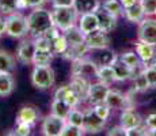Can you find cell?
Segmentation results:
<instances>
[{"label":"cell","instance_id":"obj_1","mask_svg":"<svg viewBox=\"0 0 156 136\" xmlns=\"http://www.w3.org/2000/svg\"><path fill=\"white\" fill-rule=\"evenodd\" d=\"M26 20H27L29 34H31L33 37L42 35L52 26H55L52 11L45 10L42 7L33 8L31 13L26 17Z\"/></svg>","mask_w":156,"mask_h":136},{"label":"cell","instance_id":"obj_18","mask_svg":"<svg viewBox=\"0 0 156 136\" xmlns=\"http://www.w3.org/2000/svg\"><path fill=\"white\" fill-rule=\"evenodd\" d=\"M136 53L139 54L144 64H149L156 57V46L147 42H139L136 44Z\"/></svg>","mask_w":156,"mask_h":136},{"label":"cell","instance_id":"obj_12","mask_svg":"<svg viewBox=\"0 0 156 136\" xmlns=\"http://www.w3.org/2000/svg\"><path fill=\"white\" fill-rule=\"evenodd\" d=\"M143 121L144 120L141 119V116L134 109H124L121 112V116H119V125L125 131L143 125Z\"/></svg>","mask_w":156,"mask_h":136},{"label":"cell","instance_id":"obj_31","mask_svg":"<svg viewBox=\"0 0 156 136\" xmlns=\"http://www.w3.org/2000/svg\"><path fill=\"white\" fill-rule=\"evenodd\" d=\"M102 7L105 8V10H107L109 13L114 14L115 17H122L124 15V6L121 4V2L119 0H105L103 3H102Z\"/></svg>","mask_w":156,"mask_h":136},{"label":"cell","instance_id":"obj_51","mask_svg":"<svg viewBox=\"0 0 156 136\" xmlns=\"http://www.w3.org/2000/svg\"><path fill=\"white\" fill-rule=\"evenodd\" d=\"M155 17H156V15H155Z\"/></svg>","mask_w":156,"mask_h":136},{"label":"cell","instance_id":"obj_30","mask_svg":"<svg viewBox=\"0 0 156 136\" xmlns=\"http://www.w3.org/2000/svg\"><path fill=\"white\" fill-rule=\"evenodd\" d=\"M68 46H69V44H68V41H67V38H65L64 33H62V34H60V35H57L55 40L52 41V52L55 53V56H56V54H61V56H62V54L67 52Z\"/></svg>","mask_w":156,"mask_h":136},{"label":"cell","instance_id":"obj_9","mask_svg":"<svg viewBox=\"0 0 156 136\" xmlns=\"http://www.w3.org/2000/svg\"><path fill=\"white\" fill-rule=\"evenodd\" d=\"M105 125H106V120L101 119L97 113H95L94 108L87 109L84 112V129L88 134H98V132L103 131Z\"/></svg>","mask_w":156,"mask_h":136},{"label":"cell","instance_id":"obj_20","mask_svg":"<svg viewBox=\"0 0 156 136\" xmlns=\"http://www.w3.org/2000/svg\"><path fill=\"white\" fill-rule=\"evenodd\" d=\"M90 50L91 49H90V46L87 45V42H83V44H79V45L68 46L67 52L62 54V57L67 60H71V61H75V60H77V59H83Z\"/></svg>","mask_w":156,"mask_h":136},{"label":"cell","instance_id":"obj_26","mask_svg":"<svg viewBox=\"0 0 156 136\" xmlns=\"http://www.w3.org/2000/svg\"><path fill=\"white\" fill-rule=\"evenodd\" d=\"M119 59L122 60V61L125 63V64H128L129 67H132L133 69H136V71H141L144 68L143 64L144 63L141 61V59L139 57V54L136 53V50H128V52H124L119 56Z\"/></svg>","mask_w":156,"mask_h":136},{"label":"cell","instance_id":"obj_10","mask_svg":"<svg viewBox=\"0 0 156 136\" xmlns=\"http://www.w3.org/2000/svg\"><path fill=\"white\" fill-rule=\"evenodd\" d=\"M109 91H110L109 84H105L99 80L97 83H91L90 84V91H88V102L92 106L102 104V102L106 101Z\"/></svg>","mask_w":156,"mask_h":136},{"label":"cell","instance_id":"obj_13","mask_svg":"<svg viewBox=\"0 0 156 136\" xmlns=\"http://www.w3.org/2000/svg\"><path fill=\"white\" fill-rule=\"evenodd\" d=\"M77 26H79V29L82 30L86 35L99 30V20H98L97 13H87V14L79 15Z\"/></svg>","mask_w":156,"mask_h":136},{"label":"cell","instance_id":"obj_44","mask_svg":"<svg viewBox=\"0 0 156 136\" xmlns=\"http://www.w3.org/2000/svg\"><path fill=\"white\" fill-rule=\"evenodd\" d=\"M106 135L107 136H126V131H125L121 125H117V127L110 128L109 131L106 132Z\"/></svg>","mask_w":156,"mask_h":136},{"label":"cell","instance_id":"obj_3","mask_svg":"<svg viewBox=\"0 0 156 136\" xmlns=\"http://www.w3.org/2000/svg\"><path fill=\"white\" fill-rule=\"evenodd\" d=\"M56 82V72L50 65H34L31 71V83L35 89L49 90Z\"/></svg>","mask_w":156,"mask_h":136},{"label":"cell","instance_id":"obj_7","mask_svg":"<svg viewBox=\"0 0 156 136\" xmlns=\"http://www.w3.org/2000/svg\"><path fill=\"white\" fill-rule=\"evenodd\" d=\"M67 120L55 116L53 113L44 117L41 124V134L45 136H61V131L64 129Z\"/></svg>","mask_w":156,"mask_h":136},{"label":"cell","instance_id":"obj_21","mask_svg":"<svg viewBox=\"0 0 156 136\" xmlns=\"http://www.w3.org/2000/svg\"><path fill=\"white\" fill-rule=\"evenodd\" d=\"M15 90V79L11 72H0V97H8Z\"/></svg>","mask_w":156,"mask_h":136},{"label":"cell","instance_id":"obj_17","mask_svg":"<svg viewBox=\"0 0 156 136\" xmlns=\"http://www.w3.org/2000/svg\"><path fill=\"white\" fill-rule=\"evenodd\" d=\"M38 119H40V112H38L37 108L31 106V105H25L16 113V124L27 123V124H31V125H35Z\"/></svg>","mask_w":156,"mask_h":136},{"label":"cell","instance_id":"obj_46","mask_svg":"<svg viewBox=\"0 0 156 136\" xmlns=\"http://www.w3.org/2000/svg\"><path fill=\"white\" fill-rule=\"evenodd\" d=\"M53 7H73L75 0H50Z\"/></svg>","mask_w":156,"mask_h":136},{"label":"cell","instance_id":"obj_22","mask_svg":"<svg viewBox=\"0 0 156 136\" xmlns=\"http://www.w3.org/2000/svg\"><path fill=\"white\" fill-rule=\"evenodd\" d=\"M124 17L126 18L130 23H137V25H139L144 18H145V13H144L141 4H140V2H139V3H136V4L130 6V7L125 8Z\"/></svg>","mask_w":156,"mask_h":136},{"label":"cell","instance_id":"obj_29","mask_svg":"<svg viewBox=\"0 0 156 136\" xmlns=\"http://www.w3.org/2000/svg\"><path fill=\"white\" fill-rule=\"evenodd\" d=\"M71 109L72 108L65 101H61V99H53L52 105H50V113H53L55 116H58V117H61V119L67 120Z\"/></svg>","mask_w":156,"mask_h":136},{"label":"cell","instance_id":"obj_43","mask_svg":"<svg viewBox=\"0 0 156 136\" xmlns=\"http://www.w3.org/2000/svg\"><path fill=\"white\" fill-rule=\"evenodd\" d=\"M145 135H151V132L148 131V128L145 125H140L126 131V136H145Z\"/></svg>","mask_w":156,"mask_h":136},{"label":"cell","instance_id":"obj_19","mask_svg":"<svg viewBox=\"0 0 156 136\" xmlns=\"http://www.w3.org/2000/svg\"><path fill=\"white\" fill-rule=\"evenodd\" d=\"M101 0H75L73 8L77 11V14H87V13H97L101 8Z\"/></svg>","mask_w":156,"mask_h":136},{"label":"cell","instance_id":"obj_27","mask_svg":"<svg viewBox=\"0 0 156 136\" xmlns=\"http://www.w3.org/2000/svg\"><path fill=\"white\" fill-rule=\"evenodd\" d=\"M97 78L99 82L105 84H109V86H112L114 82H117L115 74H114V69L112 65H99L97 72Z\"/></svg>","mask_w":156,"mask_h":136},{"label":"cell","instance_id":"obj_11","mask_svg":"<svg viewBox=\"0 0 156 136\" xmlns=\"http://www.w3.org/2000/svg\"><path fill=\"white\" fill-rule=\"evenodd\" d=\"M86 42L91 50H99V49H105V48H109L112 40H110V37H109V33L97 30V31L87 35Z\"/></svg>","mask_w":156,"mask_h":136},{"label":"cell","instance_id":"obj_34","mask_svg":"<svg viewBox=\"0 0 156 136\" xmlns=\"http://www.w3.org/2000/svg\"><path fill=\"white\" fill-rule=\"evenodd\" d=\"M18 4H19V0H0V13L4 15L16 13L19 10Z\"/></svg>","mask_w":156,"mask_h":136},{"label":"cell","instance_id":"obj_28","mask_svg":"<svg viewBox=\"0 0 156 136\" xmlns=\"http://www.w3.org/2000/svg\"><path fill=\"white\" fill-rule=\"evenodd\" d=\"M117 59H118V54L113 49H110L109 46L105 48V49H99V53H98L97 59H95V63L98 65H112Z\"/></svg>","mask_w":156,"mask_h":136},{"label":"cell","instance_id":"obj_50","mask_svg":"<svg viewBox=\"0 0 156 136\" xmlns=\"http://www.w3.org/2000/svg\"><path fill=\"white\" fill-rule=\"evenodd\" d=\"M149 64H151V65H152V67H154V68L156 69V57H155V59H154V60H152V61H151V63H149Z\"/></svg>","mask_w":156,"mask_h":136},{"label":"cell","instance_id":"obj_2","mask_svg":"<svg viewBox=\"0 0 156 136\" xmlns=\"http://www.w3.org/2000/svg\"><path fill=\"white\" fill-rule=\"evenodd\" d=\"M52 17L55 26L58 27L61 31L76 26L79 20V14L73 7H53Z\"/></svg>","mask_w":156,"mask_h":136},{"label":"cell","instance_id":"obj_25","mask_svg":"<svg viewBox=\"0 0 156 136\" xmlns=\"http://www.w3.org/2000/svg\"><path fill=\"white\" fill-rule=\"evenodd\" d=\"M16 65V59L7 50L0 49V72H12Z\"/></svg>","mask_w":156,"mask_h":136},{"label":"cell","instance_id":"obj_42","mask_svg":"<svg viewBox=\"0 0 156 136\" xmlns=\"http://www.w3.org/2000/svg\"><path fill=\"white\" fill-rule=\"evenodd\" d=\"M144 124L148 128V131L151 132V135H156V113L148 114L147 119L144 120Z\"/></svg>","mask_w":156,"mask_h":136},{"label":"cell","instance_id":"obj_23","mask_svg":"<svg viewBox=\"0 0 156 136\" xmlns=\"http://www.w3.org/2000/svg\"><path fill=\"white\" fill-rule=\"evenodd\" d=\"M62 33H64V35H65V38H67L68 44H69V46H73V45H79V44L86 42L87 35L79 29V26H73V27H71V29L65 30V31H62Z\"/></svg>","mask_w":156,"mask_h":136},{"label":"cell","instance_id":"obj_33","mask_svg":"<svg viewBox=\"0 0 156 136\" xmlns=\"http://www.w3.org/2000/svg\"><path fill=\"white\" fill-rule=\"evenodd\" d=\"M133 82H134V90H136V91L144 93V91H147V90L151 89L149 82H148V79H147L145 75H144L143 71H140L139 74L134 75V76H133Z\"/></svg>","mask_w":156,"mask_h":136},{"label":"cell","instance_id":"obj_4","mask_svg":"<svg viewBox=\"0 0 156 136\" xmlns=\"http://www.w3.org/2000/svg\"><path fill=\"white\" fill-rule=\"evenodd\" d=\"M5 34L12 38H23L29 34L27 20L20 13L5 15Z\"/></svg>","mask_w":156,"mask_h":136},{"label":"cell","instance_id":"obj_40","mask_svg":"<svg viewBox=\"0 0 156 136\" xmlns=\"http://www.w3.org/2000/svg\"><path fill=\"white\" fill-rule=\"evenodd\" d=\"M34 42L37 49H50L52 50V41L49 40L45 35H38V37H34Z\"/></svg>","mask_w":156,"mask_h":136},{"label":"cell","instance_id":"obj_32","mask_svg":"<svg viewBox=\"0 0 156 136\" xmlns=\"http://www.w3.org/2000/svg\"><path fill=\"white\" fill-rule=\"evenodd\" d=\"M67 123L73 124V125H77V127H83L84 125V112H82L77 108H72L67 117Z\"/></svg>","mask_w":156,"mask_h":136},{"label":"cell","instance_id":"obj_8","mask_svg":"<svg viewBox=\"0 0 156 136\" xmlns=\"http://www.w3.org/2000/svg\"><path fill=\"white\" fill-rule=\"evenodd\" d=\"M35 50H37V46H35L34 40H23L19 44V46H18L16 60L23 65L33 64Z\"/></svg>","mask_w":156,"mask_h":136},{"label":"cell","instance_id":"obj_14","mask_svg":"<svg viewBox=\"0 0 156 136\" xmlns=\"http://www.w3.org/2000/svg\"><path fill=\"white\" fill-rule=\"evenodd\" d=\"M97 17L99 20V30L105 33H112L117 27V22H118V17H115L114 14L109 13L107 10H105L101 6V8L97 11Z\"/></svg>","mask_w":156,"mask_h":136},{"label":"cell","instance_id":"obj_5","mask_svg":"<svg viewBox=\"0 0 156 136\" xmlns=\"http://www.w3.org/2000/svg\"><path fill=\"white\" fill-rule=\"evenodd\" d=\"M137 40L139 42H147L156 46V18L145 17L137 27Z\"/></svg>","mask_w":156,"mask_h":136},{"label":"cell","instance_id":"obj_16","mask_svg":"<svg viewBox=\"0 0 156 136\" xmlns=\"http://www.w3.org/2000/svg\"><path fill=\"white\" fill-rule=\"evenodd\" d=\"M90 84H91V83L88 82V79H87V78L75 76V75H72L69 86H71V89L77 94V97L80 98V101L84 102V101H88Z\"/></svg>","mask_w":156,"mask_h":136},{"label":"cell","instance_id":"obj_15","mask_svg":"<svg viewBox=\"0 0 156 136\" xmlns=\"http://www.w3.org/2000/svg\"><path fill=\"white\" fill-rule=\"evenodd\" d=\"M112 67L114 69V74H115L117 82H125V80H129V79H133L134 75L140 72V71L133 69L132 67H129L128 64H125V63L122 61L119 57L113 63ZM141 71H143V69H141Z\"/></svg>","mask_w":156,"mask_h":136},{"label":"cell","instance_id":"obj_48","mask_svg":"<svg viewBox=\"0 0 156 136\" xmlns=\"http://www.w3.org/2000/svg\"><path fill=\"white\" fill-rule=\"evenodd\" d=\"M119 2H121V4L124 6V8H128V7H130V6L139 3L140 0H119Z\"/></svg>","mask_w":156,"mask_h":136},{"label":"cell","instance_id":"obj_49","mask_svg":"<svg viewBox=\"0 0 156 136\" xmlns=\"http://www.w3.org/2000/svg\"><path fill=\"white\" fill-rule=\"evenodd\" d=\"M5 33V18H0V35Z\"/></svg>","mask_w":156,"mask_h":136},{"label":"cell","instance_id":"obj_36","mask_svg":"<svg viewBox=\"0 0 156 136\" xmlns=\"http://www.w3.org/2000/svg\"><path fill=\"white\" fill-rule=\"evenodd\" d=\"M94 110L101 119L103 120H107L110 117V113H112V108L106 104V102H102V104H98V105H94Z\"/></svg>","mask_w":156,"mask_h":136},{"label":"cell","instance_id":"obj_41","mask_svg":"<svg viewBox=\"0 0 156 136\" xmlns=\"http://www.w3.org/2000/svg\"><path fill=\"white\" fill-rule=\"evenodd\" d=\"M33 127L34 125L27 124V123H18L16 129H15V135H18V136H29V135H31Z\"/></svg>","mask_w":156,"mask_h":136},{"label":"cell","instance_id":"obj_6","mask_svg":"<svg viewBox=\"0 0 156 136\" xmlns=\"http://www.w3.org/2000/svg\"><path fill=\"white\" fill-rule=\"evenodd\" d=\"M99 65L95 63V60H88V59H77L72 61L71 67V75L75 76H83V78H97V72Z\"/></svg>","mask_w":156,"mask_h":136},{"label":"cell","instance_id":"obj_47","mask_svg":"<svg viewBox=\"0 0 156 136\" xmlns=\"http://www.w3.org/2000/svg\"><path fill=\"white\" fill-rule=\"evenodd\" d=\"M27 8H37V7H42L46 3V0H25Z\"/></svg>","mask_w":156,"mask_h":136},{"label":"cell","instance_id":"obj_37","mask_svg":"<svg viewBox=\"0 0 156 136\" xmlns=\"http://www.w3.org/2000/svg\"><path fill=\"white\" fill-rule=\"evenodd\" d=\"M145 17H154L156 15V0H140Z\"/></svg>","mask_w":156,"mask_h":136},{"label":"cell","instance_id":"obj_35","mask_svg":"<svg viewBox=\"0 0 156 136\" xmlns=\"http://www.w3.org/2000/svg\"><path fill=\"white\" fill-rule=\"evenodd\" d=\"M86 134V129L83 127H77L73 124L67 123L64 129L61 131V136H82Z\"/></svg>","mask_w":156,"mask_h":136},{"label":"cell","instance_id":"obj_39","mask_svg":"<svg viewBox=\"0 0 156 136\" xmlns=\"http://www.w3.org/2000/svg\"><path fill=\"white\" fill-rule=\"evenodd\" d=\"M65 102H67L68 105H69L71 108H77L80 104H82V101H80V98L77 97V94L73 91V90L71 89V86H69V91L67 93V95H65V99H64Z\"/></svg>","mask_w":156,"mask_h":136},{"label":"cell","instance_id":"obj_24","mask_svg":"<svg viewBox=\"0 0 156 136\" xmlns=\"http://www.w3.org/2000/svg\"><path fill=\"white\" fill-rule=\"evenodd\" d=\"M53 59H55V53L50 49H37L33 59V65H40V67L50 65Z\"/></svg>","mask_w":156,"mask_h":136},{"label":"cell","instance_id":"obj_45","mask_svg":"<svg viewBox=\"0 0 156 136\" xmlns=\"http://www.w3.org/2000/svg\"><path fill=\"white\" fill-rule=\"evenodd\" d=\"M68 91H69V84H68V86H60L55 91V99H61V101H64Z\"/></svg>","mask_w":156,"mask_h":136},{"label":"cell","instance_id":"obj_38","mask_svg":"<svg viewBox=\"0 0 156 136\" xmlns=\"http://www.w3.org/2000/svg\"><path fill=\"white\" fill-rule=\"evenodd\" d=\"M143 72H144V75L147 76V79H148L151 89H155L156 87V69L152 67L151 64H148V65H145V67L143 68Z\"/></svg>","mask_w":156,"mask_h":136}]
</instances>
